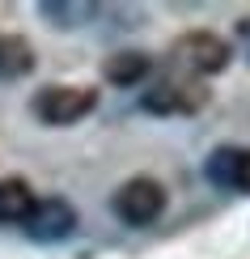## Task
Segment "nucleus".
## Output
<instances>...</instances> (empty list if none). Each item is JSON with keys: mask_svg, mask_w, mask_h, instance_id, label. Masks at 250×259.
Returning <instances> with one entry per match:
<instances>
[{"mask_svg": "<svg viewBox=\"0 0 250 259\" xmlns=\"http://www.w3.org/2000/svg\"><path fill=\"white\" fill-rule=\"evenodd\" d=\"M170 56H174V64H178L182 77L204 81V77H216V72L229 68L233 47H229L221 34H212V30H187L182 38H174V51H170Z\"/></svg>", "mask_w": 250, "mask_h": 259, "instance_id": "nucleus-1", "label": "nucleus"}, {"mask_svg": "<svg viewBox=\"0 0 250 259\" xmlns=\"http://www.w3.org/2000/svg\"><path fill=\"white\" fill-rule=\"evenodd\" d=\"M208 98H212V90L204 81L182 77V72H166L140 94V106L148 115H195L208 106Z\"/></svg>", "mask_w": 250, "mask_h": 259, "instance_id": "nucleus-2", "label": "nucleus"}, {"mask_svg": "<svg viewBox=\"0 0 250 259\" xmlns=\"http://www.w3.org/2000/svg\"><path fill=\"white\" fill-rule=\"evenodd\" d=\"M93 106H97V90H89V85H42L34 98H30L34 119L47 123V127H72Z\"/></svg>", "mask_w": 250, "mask_h": 259, "instance_id": "nucleus-3", "label": "nucleus"}, {"mask_svg": "<svg viewBox=\"0 0 250 259\" xmlns=\"http://www.w3.org/2000/svg\"><path fill=\"white\" fill-rule=\"evenodd\" d=\"M111 212L123 225H153L161 212H166V187H161L157 179H148V175L127 179L111 196Z\"/></svg>", "mask_w": 250, "mask_h": 259, "instance_id": "nucleus-4", "label": "nucleus"}, {"mask_svg": "<svg viewBox=\"0 0 250 259\" xmlns=\"http://www.w3.org/2000/svg\"><path fill=\"white\" fill-rule=\"evenodd\" d=\"M72 230H77V208H72L68 200H60V196L38 200L34 212L26 217V238H30V242H42V246L64 242Z\"/></svg>", "mask_w": 250, "mask_h": 259, "instance_id": "nucleus-5", "label": "nucleus"}, {"mask_svg": "<svg viewBox=\"0 0 250 259\" xmlns=\"http://www.w3.org/2000/svg\"><path fill=\"white\" fill-rule=\"evenodd\" d=\"M97 13H102V5H93V0H42L38 5V17L51 30H81Z\"/></svg>", "mask_w": 250, "mask_h": 259, "instance_id": "nucleus-6", "label": "nucleus"}, {"mask_svg": "<svg viewBox=\"0 0 250 259\" xmlns=\"http://www.w3.org/2000/svg\"><path fill=\"white\" fill-rule=\"evenodd\" d=\"M34 204H38V196L21 175L0 179V225H26V217L34 212Z\"/></svg>", "mask_w": 250, "mask_h": 259, "instance_id": "nucleus-7", "label": "nucleus"}, {"mask_svg": "<svg viewBox=\"0 0 250 259\" xmlns=\"http://www.w3.org/2000/svg\"><path fill=\"white\" fill-rule=\"evenodd\" d=\"M153 72V60L144 56V51H115V56H106L102 60V77L111 81V85H119V90H127V85H140Z\"/></svg>", "mask_w": 250, "mask_h": 259, "instance_id": "nucleus-8", "label": "nucleus"}, {"mask_svg": "<svg viewBox=\"0 0 250 259\" xmlns=\"http://www.w3.org/2000/svg\"><path fill=\"white\" fill-rule=\"evenodd\" d=\"M34 72V47L21 34H0V81H21Z\"/></svg>", "mask_w": 250, "mask_h": 259, "instance_id": "nucleus-9", "label": "nucleus"}, {"mask_svg": "<svg viewBox=\"0 0 250 259\" xmlns=\"http://www.w3.org/2000/svg\"><path fill=\"white\" fill-rule=\"evenodd\" d=\"M233 166H237V145H221V149L208 153V161H204V179H208L212 187L229 191L233 187Z\"/></svg>", "mask_w": 250, "mask_h": 259, "instance_id": "nucleus-10", "label": "nucleus"}, {"mask_svg": "<svg viewBox=\"0 0 250 259\" xmlns=\"http://www.w3.org/2000/svg\"><path fill=\"white\" fill-rule=\"evenodd\" d=\"M237 196H250V149H237V166H233V187Z\"/></svg>", "mask_w": 250, "mask_h": 259, "instance_id": "nucleus-11", "label": "nucleus"}, {"mask_svg": "<svg viewBox=\"0 0 250 259\" xmlns=\"http://www.w3.org/2000/svg\"><path fill=\"white\" fill-rule=\"evenodd\" d=\"M233 38H237V47H242V56H246V64H250V13L233 21Z\"/></svg>", "mask_w": 250, "mask_h": 259, "instance_id": "nucleus-12", "label": "nucleus"}]
</instances>
